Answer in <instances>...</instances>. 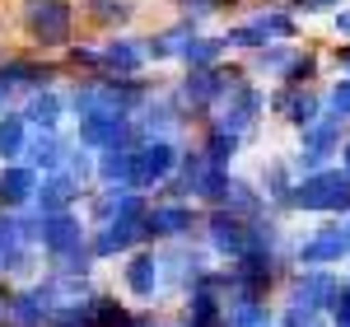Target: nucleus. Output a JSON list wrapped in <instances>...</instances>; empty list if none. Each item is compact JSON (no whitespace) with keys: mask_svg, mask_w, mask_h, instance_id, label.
Returning <instances> with one entry per match:
<instances>
[{"mask_svg":"<svg viewBox=\"0 0 350 327\" xmlns=\"http://www.w3.org/2000/svg\"><path fill=\"white\" fill-rule=\"evenodd\" d=\"M70 108L80 122H94V117H131L135 108H145V89L135 80H89L70 94Z\"/></svg>","mask_w":350,"mask_h":327,"instance_id":"f257e3e1","label":"nucleus"},{"mask_svg":"<svg viewBox=\"0 0 350 327\" xmlns=\"http://www.w3.org/2000/svg\"><path fill=\"white\" fill-rule=\"evenodd\" d=\"M295 211H350V173L346 168H323L313 178H299L290 192Z\"/></svg>","mask_w":350,"mask_h":327,"instance_id":"f03ea898","label":"nucleus"},{"mask_svg":"<svg viewBox=\"0 0 350 327\" xmlns=\"http://www.w3.org/2000/svg\"><path fill=\"white\" fill-rule=\"evenodd\" d=\"M24 28L38 47L70 42V0H24Z\"/></svg>","mask_w":350,"mask_h":327,"instance_id":"7ed1b4c3","label":"nucleus"},{"mask_svg":"<svg viewBox=\"0 0 350 327\" xmlns=\"http://www.w3.org/2000/svg\"><path fill=\"white\" fill-rule=\"evenodd\" d=\"M262 108H267V99L252 89V84L243 80L234 84L224 99H219V117H215V131H224V136H247L252 127H257V117H262Z\"/></svg>","mask_w":350,"mask_h":327,"instance_id":"20e7f679","label":"nucleus"},{"mask_svg":"<svg viewBox=\"0 0 350 327\" xmlns=\"http://www.w3.org/2000/svg\"><path fill=\"white\" fill-rule=\"evenodd\" d=\"M178 164H183V155L173 150V140H145V145L135 150L131 187H135V192H145V187H154V183H173Z\"/></svg>","mask_w":350,"mask_h":327,"instance_id":"39448f33","label":"nucleus"},{"mask_svg":"<svg viewBox=\"0 0 350 327\" xmlns=\"http://www.w3.org/2000/svg\"><path fill=\"white\" fill-rule=\"evenodd\" d=\"M341 295H346V285H341L332 272L318 267V272H304L295 285H290V309H304V313H313V318H318L323 309H336Z\"/></svg>","mask_w":350,"mask_h":327,"instance_id":"423d86ee","label":"nucleus"},{"mask_svg":"<svg viewBox=\"0 0 350 327\" xmlns=\"http://www.w3.org/2000/svg\"><path fill=\"white\" fill-rule=\"evenodd\" d=\"M206 229H211V248H215L219 257H247L252 252V220H239L229 215V211H215V215L206 220Z\"/></svg>","mask_w":350,"mask_h":327,"instance_id":"0eeeda50","label":"nucleus"},{"mask_svg":"<svg viewBox=\"0 0 350 327\" xmlns=\"http://www.w3.org/2000/svg\"><path fill=\"white\" fill-rule=\"evenodd\" d=\"M38 244L47 248V257H66V252H80L84 248V229L80 220L70 215H38Z\"/></svg>","mask_w":350,"mask_h":327,"instance_id":"6e6552de","label":"nucleus"},{"mask_svg":"<svg viewBox=\"0 0 350 327\" xmlns=\"http://www.w3.org/2000/svg\"><path fill=\"white\" fill-rule=\"evenodd\" d=\"M140 239H145V220H112V224L94 229L89 248H94V257H117V252L135 248Z\"/></svg>","mask_w":350,"mask_h":327,"instance_id":"1a4fd4ad","label":"nucleus"},{"mask_svg":"<svg viewBox=\"0 0 350 327\" xmlns=\"http://www.w3.org/2000/svg\"><path fill=\"white\" fill-rule=\"evenodd\" d=\"M38 173L28 168V164H5L0 168V206L5 211H19V206H28V201H38Z\"/></svg>","mask_w":350,"mask_h":327,"instance_id":"9d476101","label":"nucleus"},{"mask_svg":"<svg viewBox=\"0 0 350 327\" xmlns=\"http://www.w3.org/2000/svg\"><path fill=\"white\" fill-rule=\"evenodd\" d=\"M350 248H346V239H341V229L336 224H327L323 234H313L308 244H299V267L304 272H318V267H327V262H341Z\"/></svg>","mask_w":350,"mask_h":327,"instance_id":"9b49d317","label":"nucleus"},{"mask_svg":"<svg viewBox=\"0 0 350 327\" xmlns=\"http://www.w3.org/2000/svg\"><path fill=\"white\" fill-rule=\"evenodd\" d=\"M191 229H196V215L187 206H154L145 215V234H154V239H187Z\"/></svg>","mask_w":350,"mask_h":327,"instance_id":"f8f14e48","label":"nucleus"},{"mask_svg":"<svg viewBox=\"0 0 350 327\" xmlns=\"http://www.w3.org/2000/svg\"><path fill=\"white\" fill-rule=\"evenodd\" d=\"M66 164H70V150H66V140L56 136V131H42V136L28 145V168L33 173L42 168L52 178V173H66Z\"/></svg>","mask_w":350,"mask_h":327,"instance_id":"ddd939ff","label":"nucleus"},{"mask_svg":"<svg viewBox=\"0 0 350 327\" xmlns=\"http://www.w3.org/2000/svg\"><path fill=\"white\" fill-rule=\"evenodd\" d=\"M80 196V178H70V173H52V178H42V187H38V211L42 215H66V206Z\"/></svg>","mask_w":350,"mask_h":327,"instance_id":"4468645a","label":"nucleus"},{"mask_svg":"<svg viewBox=\"0 0 350 327\" xmlns=\"http://www.w3.org/2000/svg\"><path fill=\"white\" fill-rule=\"evenodd\" d=\"M5 318L14 327H42V323H52V304L42 300L38 290H19V295H10V304H5Z\"/></svg>","mask_w":350,"mask_h":327,"instance_id":"2eb2a0df","label":"nucleus"},{"mask_svg":"<svg viewBox=\"0 0 350 327\" xmlns=\"http://www.w3.org/2000/svg\"><path fill=\"white\" fill-rule=\"evenodd\" d=\"M52 80V70H42V66H28V61H5L0 66V89H5V99H14V94H24V89H47Z\"/></svg>","mask_w":350,"mask_h":327,"instance_id":"dca6fc26","label":"nucleus"},{"mask_svg":"<svg viewBox=\"0 0 350 327\" xmlns=\"http://www.w3.org/2000/svg\"><path fill=\"white\" fill-rule=\"evenodd\" d=\"M159 267L163 262L154 257V252H135L131 262H126V290H131L135 300H150V295H154V285L163 280Z\"/></svg>","mask_w":350,"mask_h":327,"instance_id":"f3484780","label":"nucleus"},{"mask_svg":"<svg viewBox=\"0 0 350 327\" xmlns=\"http://www.w3.org/2000/svg\"><path fill=\"white\" fill-rule=\"evenodd\" d=\"M140 145H122V150H103L98 155V183L103 187H131V168Z\"/></svg>","mask_w":350,"mask_h":327,"instance_id":"a211bd4d","label":"nucleus"},{"mask_svg":"<svg viewBox=\"0 0 350 327\" xmlns=\"http://www.w3.org/2000/svg\"><path fill=\"white\" fill-rule=\"evenodd\" d=\"M140 61H145V47H135L126 38H112V42H103V52H98V66L103 70H117L122 80H131L135 70H140Z\"/></svg>","mask_w":350,"mask_h":327,"instance_id":"6ab92c4d","label":"nucleus"},{"mask_svg":"<svg viewBox=\"0 0 350 327\" xmlns=\"http://www.w3.org/2000/svg\"><path fill=\"white\" fill-rule=\"evenodd\" d=\"M178 103H183V99H154V103H145V117L135 122L140 136L145 140H163V131L178 127Z\"/></svg>","mask_w":350,"mask_h":327,"instance_id":"aec40b11","label":"nucleus"},{"mask_svg":"<svg viewBox=\"0 0 350 327\" xmlns=\"http://www.w3.org/2000/svg\"><path fill=\"white\" fill-rule=\"evenodd\" d=\"M191 38H196V24H191V19H183V24H178V28H168V33H154V38H145V56H154V61L183 56Z\"/></svg>","mask_w":350,"mask_h":327,"instance_id":"412c9836","label":"nucleus"},{"mask_svg":"<svg viewBox=\"0 0 350 327\" xmlns=\"http://www.w3.org/2000/svg\"><path fill=\"white\" fill-rule=\"evenodd\" d=\"M262 206H267L262 192L252 187V183H239V178L229 183L224 201H219V211H229V215H239V220H257V215H262Z\"/></svg>","mask_w":350,"mask_h":327,"instance_id":"4be33fe9","label":"nucleus"},{"mask_svg":"<svg viewBox=\"0 0 350 327\" xmlns=\"http://www.w3.org/2000/svg\"><path fill=\"white\" fill-rule=\"evenodd\" d=\"M19 155H28L24 112H5V117H0V164H14Z\"/></svg>","mask_w":350,"mask_h":327,"instance_id":"5701e85b","label":"nucleus"},{"mask_svg":"<svg viewBox=\"0 0 350 327\" xmlns=\"http://www.w3.org/2000/svg\"><path fill=\"white\" fill-rule=\"evenodd\" d=\"M224 323V309H219V300L206 290V285H196L187 300V327H219Z\"/></svg>","mask_w":350,"mask_h":327,"instance_id":"b1692460","label":"nucleus"},{"mask_svg":"<svg viewBox=\"0 0 350 327\" xmlns=\"http://www.w3.org/2000/svg\"><path fill=\"white\" fill-rule=\"evenodd\" d=\"M24 122L42 127V131H56V122H61V99H56L52 89H38V94L28 99V108H24Z\"/></svg>","mask_w":350,"mask_h":327,"instance_id":"393cba45","label":"nucleus"},{"mask_svg":"<svg viewBox=\"0 0 350 327\" xmlns=\"http://www.w3.org/2000/svg\"><path fill=\"white\" fill-rule=\"evenodd\" d=\"M84 14L103 28H122L135 14V0H84Z\"/></svg>","mask_w":350,"mask_h":327,"instance_id":"a878e982","label":"nucleus"},{"mask_svg":"<svg viewBox=\"0 0 350 327\" xmlns=\"http://www.w3.org/2000/svg\"><path fill=\"white\" fill-rule=\"evenodd\" d=\"M224 38H191L187 42V52H183V61H187L191 70H215L219 66V56H224Z\"/></svg>","mask_w":350,"mask_h":327,"instance_id":"bb28decb","label":"nucleus"},{"mask_svg":"<svg viewBox=\"0 0 350 327\" xmlns=\"http://www.w3.org/2000/svg\"><path fill=\"white\" fill-rule=\"evenodd\" d=\"M201 155H206L211 168H229V159L239 155V136H224V131L211 127V136H206V150H201Z\"/></svg>","mask_w":350,"mask_h":327,"instance_id":"cd10ccee","label":"nucleus"},{"mask_svg":"<svg viewBox=\"0 0 350 327\" xmlns=\"http://www.w3.org/2000/svg\"><path fill=\"white\" fill-rule=\"evenodd\" d=\"M224 42H229V47H262V42H275V38H271V28L262 24V14H257V19H252V24H239V28H229V33H224Z\"/></svg>","mask_w":350,"mask_h":327,"instance_id":"c85d7f7f","label":"nucleus"},{"mask_svg":"<svg viewBox=\"0 0 350 327\" xmlns=\"http://www.w3.org/2000/svg\"><path fill=\"white\" fill-rule=\"evenodd\" d=\"M290 122H295L299 131H308L313 122H323V112H318V94H290Z\"/></svg>","mask_w":350,"mask_h":327,"instance_id":"c756f323","label":"nucleus"},{"mask_svg":"<svg viewBox=\"0 0 350 327\" xmlns=\"http://www.w3.org/2000/svg\"><path fill=\"white\" fill-rule=\"evenodd\" d=\"M229 183H234V178H229L224 168H206V173H201V183H196V196H201V201H211V206H219V201H224V192H229Z\"/></svg>","mask_w":350,"mask_h":327,"instance_id":"7c9ffc66","label":"nucleus"},{"mask_svg":"<svg viewBox=\"0 0 350 327\" xmlns=\"http://www.w3.org/2000/svg\"><path fill=\"white\" fill-rule=\"evenodd\" d=\"M313 75H318V56H308V52L299 56V52H295V61H290V70H285L280 80L290 84V89H304V84L313 80Z\"/></svg>","mask_w":350,"mask_h":327,"instance_id":"2f4dec72","label":"nucleus"},{"mask_svg":"<svg viewBox=\"0 0 350 327\" xmlns=\"http://www.w3.org/2000/svg\"><path fill=\"white\" fill-rule=\"evenodd\" d=\"M290 61H295V52H290L285 42H271V47L257 52V66H262V70H275V75H285V70H290Z\"/></svg>","mask_w":350,"mask_h":327,"instance_id":"473e14b6","label":"nucleus"},{"mask_svg":"<svg viewBox=\"0 0 350 327\" xmlns=\"http://www.w3.org/2000/svg\"><path fill=\"white\" fill-rule=\"evenodd\" d=\"M94 327H131V318H126L122 304H112V300L98 295V304H94Z\"/></svg>","mask_w":350,"mask_h":327,"instance_id":"72a5a7b5","label":"nucleus"},{"mask_svg":"<svg viewBox=\"0 0 350 327\" xmlns=\"http://www.w3.org/2000/svg\"><path fill=\"white\" fill-rule=\"evenodd\" d=\"M178 5H183V14H187L191 24H196V19H211V14H219L229 0H178Z\"/></svg>","mask_w":350,"mask_h":327,"instance_id":"f704fd0d","label":"nucleus"},{"mask_svg":"<svg viewBox=\"0 0 350 327\" xmlns=\"http://www.w3.org/2000/svg\"><path fill=\"white\" fill-rule=\"evenodd\" d=\"M327 112H336V117H350V80H341L336 89H332V108Z\"/></svg>","mask_w":350,"mask_h":327,"instance_id":"c9c22d12","label":"nucleus"},{"mask_svg":"<svg viewBox=\"0 0 350 327\" xmlns=\"http://www.w3.org/2000/svg\"><path fill=\"white\" fill-rule=\"evenodd\" d=\"M332 5H336V0H290V10H295V14H327Z\"/></svg>","mask_w":350,"mask_h":327,"instance_id":"e433bc0d","label":"nucleus"},{"mask_svg":"<svg viewBox=\"0 0 350 327\" xmlns=\"http://www.w3.org/2000/svg\"><path fill=\"white\" fill-rule=\"evenodd\" d=\"M332 323H336V327H350V290L336 300V309H332Z\"/></svg>","mask_w":350,"mask_h":327,"instance_id":"4c0bfd02","label":"nucleus"},{"mask_svg":"<svg viewBox=\"0 0 350 327\" xmlns=\"http://www.w3.org/2000/svg\"><path fill=\"white\" fill-rule=\"evenodd\" d=\"M336 66L346 70V80H350V47H341V52H336Z\"/></svg>","mask_w":350,"mask_h":327,"instance_id":"58836bf2","label":"nucleus"},{"mask_svg":"<svg viewBox=\"0 0 350 327\" xmlns=\"http://www.w3.org/2000/svg\"><path fill=\"white\" fill-rule=\"evenodd\" d=\"M336 229H341V239H346V248H350V220H341Z\"/></svg>","mask_w":350,"mask_h":327,"instance_id":"ea45409f","label":"nucleus"},{"mask_svg":"<svg viewBox=\"0 0 350 327\" xmlns=\"http://www.w3.org/2000/svg\"><path fill=\"white\" fill-rule=\"evenodd\" d=\"M5 103H10V99H5V89H0V117H5Z\"/></svg>","mask_w":350,"mask_h":327,"instance_id":"a19ab883","label":"nucleus"},{"mask_svg":"<svg viewBox=\"0 0 350 327\" xmlns=\"http://www.w3.org/2000/svg\"><path fill=\"white\" fill-rule=\"evenodd\" d=\"M341 155H346V173H350V145H346V150H341Z\"/></svg>","mask_w":350,"mask_h":327,"instance_id":"79ce46f5","label":"nucleus"},{"mask_svg":"<svg viewBox=\"0 0 350 327\" xmlns=\"http://www.w3.org/2000/svg\"><path fill=\"white\" fill-rule=\"evenodd\" d=\"M308 327H323V323H308Z\"/></svg>","mask_w":350,"mask_h":327,"instance_id":"37998d69","label":"nucleus"},{"mask_svg":"<svg viewBox=\"0 0 350 327\" xmlns=\"http://www.w3.org/2000/svg\"><path fill=\"white\" fill-rule=\"evenodd\" d=\"M267 327H275V323H267Z\"/></svg>","mask_w":350,"mask_h":327,"instance_id":"c03bdc74","label":"nucleus"}]
</instances>
